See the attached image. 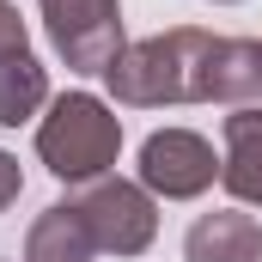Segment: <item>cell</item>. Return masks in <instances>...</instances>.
Returning <instances> with one entry per match:
<instances>
[{
    "label": "cell",
    "mask_w": 262,
    "mask_h": 262,
    "mask_svg": "<svg viewBox=\"0 0 262 262\" xmlns=\"http://www.w3.org/2000/svg\"><path fill=\"white\" fill-rule=\"evenodd\" d=\"M43 104H49V73H43V61L31 49L25 55H6L0 61V128L31 122Z\"/></svg>",
    "instance_id": "30bf717a"
},
{
    "label": "cell",
    "mask_w": 262,
    "mask_h": 262,
    "mask_svg": "<svg viewBox=\"0 0 262 262\" xmlns=\"http://www.w3.org/2000/svg\"><path fill=\"white\" fill-rule=\"evenodd\" d=\"M213 6H232V0H213Z\"/></svg>",
    "instance_id": "4fadbf2b"
},
{
    "label": "cell",
    "mask_w": 262,
    "mask_h": 262,
    "mask_svg": "<svg viewBox=\"0 0 262 262\" xmlns=\"http://www.w3.org/2000/svg\"><path fill=\"white\" fill-rule=\"evenodd\" d=\"M122 152V116L116 104L92 98V92H61L49 104V116L37 122V159L61 177V183H92L116 165Z\"/></svg>",
    "instance_id": "7a4b0ae2"
},
{
    "label": "cell",
    "mask_w": 262,
    "mask_h": 262,
    "mask_svg": "<svg viewBox=\"0 0 262 262\" xmlns=\"http://www.w3.org/2000/svg\"><path fill=\"white\" fill-rule=\"evenodd\" d=\"M92 256H98V238L73 201L43 207L25 232V262H92Z\"/></svg>",
    "instance_id": "9c48e42d"
},
{
    "label": "cell",
    "mask_w": 262,
    "mask_h": 262,
    "mask_svg": "<svg viewBox=\"0 0 262 262\" xmlns=\"http://www.w3.org/2000/svg\"><path fill=\"white\" fill-rule=\"evenodd\" d=\"M43 31L73 73H104L122 55V0H37Z\"/></svg>",
    "instance_id": "277c9868"
},
{
    "label": "cell",
    "mask_w": 262,
    "mask_h": 262,
    "mask_svg": "<svg viewBox=\"0 0 262 262\" xmlns=\"http://www.w3.org/2000/svg\"><path fill=\"white\" fill-rule=\"evenodd\" d=\"M183 262H262V220L244 207H213L183 232Z\"/></svg>",
    "instance_id": "8992f818"
},
{
    "label": "cell",
    "mask_w": 262,
    "mask_h": 262,
    "mask_svg": "<svg viewBox=\"0 0 262 262\" xmlns=\"http://www.w3.org/2000/svg\"><path fill=\"white\" fill-rule=\"evenodd\" d=\"M73 207L85 213L98 250H110V256H140L159 238V201H152L146 183H128V177H110L104 171V177L79 183Z\"/></svg>",
    "instance_id": "3957f363"
},
{
    "label": "cell",
    "mask_w": 262,
    "mask_h": 262,
    "mask_svg": "<svg viewBox=\"0 0 262 262\" xmlns=\"http://www.w3.org/2000/svg\"><path fill=\"white\" fill-rule=\"evenodd\" d=\"M25 49H31L25 18H18V6H12V0H0V61H6V55H25Z\"/></svg>",
    "instance_id": "8fae6325"
},
{
    "label": "cell",
    "mask_w": 262,
    "mask_h": 262,
    "mask_svg": "<svg viewBox=\"0 0 262 262\" xmlns=\"http://www.w3.org/2000/svg\"><path fill=\"white\" fill-rule=\"evenodd\" d=\"M226 159H220V183L244 207H262V104H244L226 116Z\"/></svg>",
    "instance_id": "ba28073f"
},
{
    "label": "cell",
    "mask_w": 262,
    "mask_h": 262,
    "mask_svg": "<svg viewBox=\"0 0 262 262\" xmlns=\"http://www.w3.org/2000/svg\"><path fill=\"white\" fill-rule=\"evenodd\" d=\"M207 104H262V37H213L207 55Z\"/></svg>",
    "instance_id": "52a82bcc"
},
{
    "label": "cell",
    "mask_w": 262,
    "mask_h": 262,
    "mask_svg": "<svg viewBox=\"0 0 262 262\" xmlns=\"http://www.w3.org/2000/svg\"><path fill=\"white\" fill-rule=\"evenodd\" d=\"M207 55H213V31L177 25V31L122 43V55L104 67V79H110V98L128 110L207 104Z\"/></svg>",
    "instance_id": "6da1fadb"
},
{
    "label": "cell",
    "mask_w": 262,
    "mask_h": 262,
    "mask_svg": "<svg viewBox=\"0 0 262 262\" xmlns=\"http://www.w3.org/2000/svg\"><path fill=\"white\" fill-rule=\"evenodd\" d=\"M220 159L195 128H159L140 140V183L165 201H195L213 189Z\"/></svg>",
    "instance_id": "5b68a950"
},
{
    "label": "cell",
    "mask_w": 262,
    "mask_h": 262,
    "mask_svg": "<svg viewBox=\"0 0 262 262\" xmlns=\"http://www.w3.org/2000/svg\"><path fill=\"white\" fill-rule=\"evenodd\" d=\"M18 189H25V171H18V159H12V152H0V213L18 201Z\"/></svg>",
    "instance_id": "7c38bea8"
}]
</instances>
